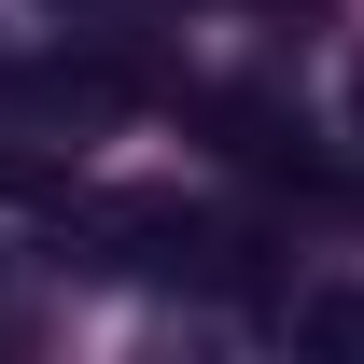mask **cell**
<instances>
[{"mask_svg":"<svg viewBox=\"0 0 364 364\" xmlns=\"http://www.w3.org/2000/svg\"><path fill=\"white\" fill-rule=\"evenodd\" d=\"M0 112H56V127H112V112H127V70H98V56H43V70H0Z\"/></svg>","mask_w":364,"mask_h":364,"instance_id":"1","label":"cell"},{"mask_svg":"<svg viewBox=\"0 0 364 364\" xmlns=\"http://www.w3.org/2000/svg\"><path fill=\"white\" fill-rule=\"evenodd\" d=\"M294 350L364 364V280H309V294H294Z\"/></svg>","mask_w":364,"mask_h":364,"instance_id":"2","label":"cell"},{"mask_svg":"<svg viewBox=\"0 0 364 364\" xmlns=\"http://www.w3.org/2000/svg\"><path fill=\"white\" fill-rule=\"evenodd\" d=\"M350 140H364V70H350Z\"/></svg>","mask_w":364,"mask_h":364,"instance_id":"3","label":"cell"}]
</instances>
